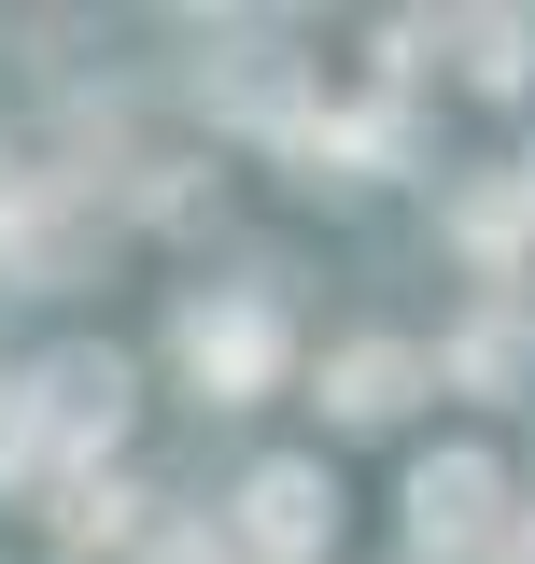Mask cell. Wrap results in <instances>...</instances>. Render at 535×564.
I'll return each mask as SVG.
<instances>
[{"instance_id": "obj_6", "label": "cell", "mask_w": 535, "mask_h": 564, "mask_svg": "<svg viewBox=\"0 0 535 564\" xmlns=\"http://www.w3.org/2000/svg\"><path fill=\"white\" fill-rule=\"evenodd\" d=\"M211 99H226L240 128H296V85H282V57H226V70H211Z\"/></svg>"}, {"instance_id": "obj_5", "label": "cell", "mask_w": 535, "mask_h": 564, "mask_svg": "<svg viewBox=\"0 0 535 564\" xmlns=\"http://www.w3.org/2000/svg\"><path fill=\"white\" fill-rule=\"evenodd\" d=\"M408 381H423V367H408L395 339H367V352H338V410H352V423H381V410H395V395H408Z\"/></svg>"}, {"instance_id": "obj_10", "label": "cell", "mask_w": 535, "mask_h": 564, "mask_svg": "<svg viewBox=\"0 0 535 564\" xmlns=\"http://www.w3.org/2000/svg\"><path fill=\"white\" fill-rule=\"evenodd\" d=\"M155 564H226V551H211V536H155Z\"/></svg>"}, {"instance_id": "obj_8", "label": "cell", "mask_w": 535, "mask_h": 564, "mask_svg": "<svg viewBox=\"0 0 535 564\" xmlns=\"http://www.w3.org/2000/svg\"><path fill=\"white\" fill-rule=\"evenodd\" d=\"M57 522H70V536H128V494H113V480H70Z\"/></svg>"}, {"instance_id": "obj_1", "label": "cell", "mask_w": 535, "mask_h": 564, "mask_svg": "<svg viewBox=\"0 0 535 564\" xmlns=\"http://www.w3.org/2000/svg\"><path fill=\"white\" fill-rule=\"evenodd\" d=\"M14 410H29V452H99V437L128 423V367H113V352H57Z\"/></svg>"}, {"instance_id": "obj_9", "label": "cell", "mask_w": 535, "mask_h": 564, "mask_svg": "<svg viewBox=\"0 0 535 564\" xmlns=\"http://www.w3.org/2000/svg\"><path fill=\"white\" fill-rule=\"evenodd\" d=\"M29 466H43V452H29V410L0 395V480H29Z\"/></svg>"}, {"instance_id": "obj_3", "label": "cell", "mask_w": 535, "mask_h": 564, "mask_svg": "<svg viewBox=\"0 0 535 564\" xmlns=\"http://www.w3.org/2000/svg\"><path fill=\"white\" fill-rule=\"evenodd\" d=\"M493 452H423V466H408V536H423V551H479V536H493Z\"/></svg>"}, {"instance_id": "obj_7", "label": "cell", "mask_w": 535, "mask_h": 564, "mask_svg": "<svg viewBox=\"0 0 535 564\" xmlns=\"http://www.w3.org/2000/svg\"><path fill=\"white\" fill-rule=\"evenodd\" d=\"M466 70H479V85H522V29H507L493 0H479V14H466Z\"/></svg>"}, {"instance_id": "obj_4", "label": "cell", "mask_w": 535, "mask_h": 564, "mask_svg": "<svg viewBox=\"0 0 535 564\" xmlns=\"http://www.w3.org/2000/svg\"><path fill=\"white\" fill-rule=\"evenodd\" d=\"M254 551H282V564H310L325 551V522H338V494H325V466H254Z\"/></svg>"}, {"instance_id": "obj_2", "label": "cell", "mask_w": 535, "mask_h": 564, "mask_svg": "<svg viewBox=\"0 0 535 564\" xmlns=\"http://www.w3.org/2000/svg\"><path fill=\"white\" fill-rule=\"evenodd\" d=\"M184 367H198L211 395H268V367H282V311H268V296H198V311H184Z\"/></svg>"}]
</instances>
